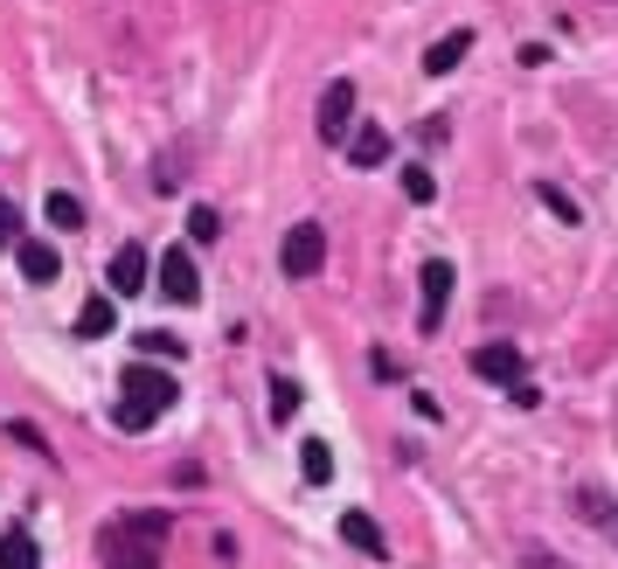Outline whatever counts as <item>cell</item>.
<instances>
[{
  "label": "cell",
  "instance_id": "1",
  "mask_svg": "<svg viewBox=\"0 0 618 569\" xmlns=\"http://www.w3.org/2000/svg\"><path fill=\"white\" fill-rule=\"evenodd\" d=\"M161 556H167V514H153V507L119 514V521L97 528V562L105 569H161Z\"/></svg>",
  "mask_w": 618,
  "mask_h": 569
},
{
  "label": "cell",
  "instance_id": "2",
  "mask_svg": "<svg viewBox=\"0 0 618 569\" xmlns=\"http://www.w3.org/2000/svg\"><path fill=\"white\" fill-rule=\"evenodd\" d=\"M174 375L167 369H125V382H119V410H112V424L119 431H153V417H161V410H174Z\"/></svg>",
  "mask_w": 618,
  "mask_h": 569
},
{
  "label": "cell",
  "instance_id": "3",
  "mask_svg": "<svg viewBox=\"0 0 618 569\" xmlns=\"http://www.w3.org/2000/svg\"><path fill=\"white\" fill-rule=\"evenodd\" d=\"M278 265H286V278H313V271L327 265V229H320V223H292Z\"/></svg>",
  "mask_w": 618,
  "mask_h": 569
},
{
  "label": "cell",
  "instance_id": "4",
  "mask_svg": "<svg viewBox=\"0 0 618 569\" xmlns=\"http://www.w3.org/2000/svg\"><path fill=\"white\" fill-rule=\"evenodd\" d=\"M153 284H161L167 306H195V299H202V271H195V257H188L182 244H174L161 265H153Z\"/></svg>",
  "mask_w": 618,
  "mask_h": 569
},
{
  "label": "cell",
  "instance_id": "5",
  "mask_svg": "<svg viewBox=\"0 0 618 569\" xmlns=\"http://www.w3.org/2000/svg\"><path fill=\"white\" fill-rule=\"evenodd\" d=\"M418 284H424L418 327H424V333H437V327H445V306H452V265H445V257H424V271H418Z\"/></svg>",
  "mask_w": 618,
  "mask_h": 569
},
{
  "label": "cell",
  "instance_id": "6",
  "mask_svg": "<svg viewBox=\"0 0 618 569\" xmlns=\"http://www.w3.org/2000/svg\"><path fill=\"white\" fill-rule=\"evenodd\" d=\"M473 375H480V382H494V390H514V382H528V361L514 354L507 341H486V348L473 354Z\"/></svg>",
  "mask_w": 618,
  "mask_h": 569
},
{
  "label": "cell",
  "instance_id": "7",
  "mask_svg": "<svg viewBox=\"0 0 618 569\" xmlns=\"http://www.w3.org/2000/svg\"><path fill=\"white\" fill-rule=\"evenodd\" d=\"M348 118H354V84H348V76H333V84H327V97H320V139L327 146H341L348 139Z\"/></svg>",
  "mask_w": 618,
  "mask_h": 569
},
{
  "label": "cell",
  "instance_id": "8",
  "mask_svg": "<svg viewBox=\"0 0 618 569\" xmlns=\"http://www.w3.org/2000/svg\"><path fill=\"white\" fill-rule=\"evenodd\" d=\"M146 278H153V257H146L140 244H125V250L112 257V265H105V284H112V292H119V299H133V292H140V284H146Z\"/></svg>",
  "mask_w": 618,
  "mask_h": 569
},
{
  "label": "cell",
  "instance_id": "9",
  "mask_svg": "<svg viewBox=\"0 0 618 569\" xmlns=\"http://www.w3.org/2000/svg\"><path fill=\"white\" fill-rule=\"evenodd\" d=\"M341 541H348V549H362L369 562L390 556V535H382V528H375V514H362V507H348V514H341Z\"/></svg>",
  "mask_w": 618,
  "mask_h": 569
},
{
  "label": "cell",
  "instance_id": "10",
  "mask_svg": "<svg viewBox=\"0 0 618 569\" xmlns=\"http://www.w3.org/2000/svg\"><path fill=\"white\" fill-rule=\"evenodd\" d=\"M341 146H348V167H382L390 161V133H382V125H354Z\"/></svg>",
  "mask_w": 618,
  "mask_h": 569
},
{
  "label": "cell",
  "instance_id": "11",
  "mask_svg": "<svg viewBox=\"0 0 618 569\" xmlns=\"http://www.w3.org/2000/svg\"><path fill=\"white\" fill-rule=\"evenodd\" d=\"M466 56H473V29H452V35H437V42L424 49V70H431V76H445V70H459Z\"/></svg>",
  "mask_w": 618,
  "mask_h": 569
},
{
  "label": "cell",
  "instance_id": "12",
  "mask_svg": "<svg viewBox=\"0 0 618 569\" xmlns=\"http://www.w3.org/2000/svg\"><path fill=\"white\" fill-rule=\"evenodd\" d=\"M14 257H21V278H29V284H56V271H63L56 244H14Z\"/></svg>",
  "mask_w": 618,
  "mask_h": 569
},
{
  "label": "cell",
  "instance_id": "13",
  "mask_svg": "<svg viewBox=\"0 0 618 569\" xmlns=\"http://www.w3.org/2000/svg\"><path fill=\"white\" fill-rule=\"evenodd\" d=\"M35 562H42V549H35L29 528H8V535H0V569H35Z\"/></svg>",
  "mask_w": 618,
  "mask_h": 569
},
{
  "label": "cell",
  "instance_id": "14",
  "mask_svg": "<svg viewBox=\"0 0 618 569\" xmlns=\"http://www.w3.org/2000/svg\"><path fill=\"white\" fill-rule=\"evenodd\" d=\"M577 507L590 514V521H598V535H605V541H618V507L598 494V486H577Z\"/></svg>",
  "mask_w": 618,
  "mask_h": 569
},
{
  "label": "cell",
  "instance_id": "15",
  "mask_svg": "<svg viewBox=\"0 0 618 569\" xmlns=\"http://www.w3.org/2000/svg\"><path fill=\"white\" fill-rule=\"evenodd\" d=\"M112 327H119V306L112 299H91L84 313H76V333H84V341H105Z\"/></svg>",
  "mask_w": 618,
  "mask_h": 569
},
{
  "label": "cell",
  "instance_id": "16",
  "mask_svg": "<svg viewBox=\"0 0 618 569\" xmlns=\"http://www.w3.org/2000/svg\"><path fill=\"white\" fill-rule=\"evenodd\" d=\"M299 473L313 479V486L333 479V452H327V437H306V445H299Z\"/></svg>",
  "mask_w": 618,
  "mask_h": 569
},
{
  "label": "cell",
  "instance_id": "17",
  "mask_svg": "<svg viewBox=\"0 0 618 569\" xmlns=\"http://www.w3.org/2000/svg\"><path fill=\"white\" fill-rule=\"evenodd\" d=\"M403 195L418 201V209H431V201H437V180H431L424 167H403Z\"/></svg>",
  "mask_w": 618,
  "mask_h": 569
},
{
  "label": "cell",
  "instance_id": "18",
  "mask_svg": "<svg viewBox=\"0 0 618 569\" xmlns=\"http://www.w3.org/2000/svg\"><path fill=\"white\" fill-rule=\"evenodd\" d=\"M49 223H56V229H76V223H84V201H76V195H49Z\"/></svg>",
  "mask_w": 618,
  "mask_h": 569
},
{
  "label": "cell",
  "instance_id": "19",
  "mask_svg": "<svg viewBox=\"0 0 618 569\" xmlns=\"http://www.w3.org/2000/svg\"><path fill=\"white\" fill-rule=\"evenodd\" d=\"M216 229H223L216 209H209V201H195V209H188V237H195V244H216Z\"/></svg>",
  "mask_w": 618,
  "mask_h": 569
},
{
  "label": "cell",
  "instance_id": "20",
  "mask_svg": "<svg viewBox=\"0 0 618 569\" xmlns=\"http://www.w3.org/2000/svg\"><path fill=\"white\" fill-rule=\"evenodd\" d=\"M292 410H299V390H292V382H286V375H271V417H278V424H286V417H292Z\"/></svg>",
  "mask_w": 618,
  "mask_h": 569
},
{
  "label": "cell",
  "instance_id": "21",
  "mask_svg": "<svg viewBox=\"0 0 618 569\" xmlns=\"http://www.w3.org/2000/svg\"><path fill=\"white\" fill-rule=\"evenodd\" d=\"M535 195H543V209H549V216H563V223H577V216H584V209H577V201L563 195V188H535Z\"/></svg>",
  "mask_w": 618,
  "mask_h": 569
},
{
  "label": "cell",
  "instance_id": "22",
  "mask_svg": "<svg viewBox=\"0 0 618 569\" xmlns=\"http://www.w3.org/2000/svg\"><path fill=\"white\" fill-rule=\"evenodd\" d=\"M21 244V216H14V201H0V250H14Z\"/></svg>",
  "mask_w": 618,
  "mask_h": 569
},
{
  "label": "cell",
  "instance_id": "23",
  "mask_svg": "<svg viewBox=\"0 0 618 569\" xmlns=\"http://www.w3.org/2000/svg\"><path fill=\"white\" fill-rule=\"evenodd\" d=\"M140 348L146 354H182V341H167V333H140Z\"/></svg>",
  "mask_w": 618,
  "mask_h": 569
}]
</instances>
